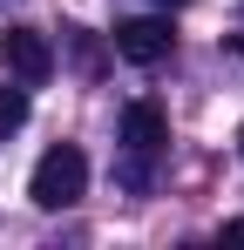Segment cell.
Here are the masks:
<instances>
[{
    "label": "cell",
    "instance_id": "cell-1",
    "mask_svg": "<svg viewBox=\"0 0 244 250\" xmlns=\"http://www.w3.org/2000/svg\"><path fill=\"white\" fill-rule=\"evenodd\" d=\"M27 196H34V209L81 203V196H88V156H81L75 142H54V149L34 163V176H27Z\"/></svg>",
    "mask_w": 244,
    "mask_h": 250
},
{
    "label": "cell",
    "instance_id": "cell-2",
    "mask_svg": "<svg viewBox=\"0 0 244 250\" xmlns=\"http://www.w3.org/2000/svg\"><path fill=\"white\" fill-rule=\"evenodd\" d=\"M163 142H170V122H163L156 102H129L122 108V183L129 189H149V163L163 156Z\"/></svg>",
    "mask_w": 244,
    "mask_h": 250
},
{
    "label": "cell",
    "instance_id": "cell-3",
    "mask_svg": "<svg viewBox=\"0 0 244 250\" xmlns=\"http://www.w3.org/2000/svg\"><path fill=\"white\" fill-rule=\"evenodd\" d=\"M0 61H7V75L21 88H41L54 75V47H48L41 27H7V34H0Z\"/></svg>",
    "mask_w": 244,
    "mask_h": 250
},
{
    "label": "cell",
    "instance_id": "cell-4",
    "mask_svg": "<svg viewBox=\"0 0 244 250\" xmlns=\"http://www.w3.org/2000/svg\"><path fill=\"white\" fill-rule=\"evenodd\" d=\"M170 47H176V34H170V21H156V14H143V21H116V54H122V61L156 68V61H170Z\"/></svg>",
    "mask_w": 244,
    "mask_h": 250
},
{
    "label": "cell",
    "instance_id": "cell-5",
    "mask_svg": "<svg viewBox=\"0 0 244 250\" xmlns=\"http://www.w3.org/2000/svg\"><path fill=\"white\" fill-rule=\"evenodd\" d=\"M27 122V88H0V142Z\"/></svg>",
    "mask_w": 244,
    "mask_h": 250
},
{
    "label": "cell",
    "instance_id": "cell-6",
    "mask_svg": "<svg viewBox=\"0 0 244 250\" xmlns=\"http://www.w3.org/2000/svg\"><path fill=\"white\" fill-rule=\"evenodd\" d=\"M224 244H244V216H231V223H224Z\"/></svg>",
    "mask_w": 244,
    "mask_h": 250
},
{
    "label": "cell",
    "instance_id": "cell-7",
    "mask_svg": "<svg viewBox=\"0 0 244 250\" xmlns=\"http://www.w3.org/2000/svg\"><path fill=\"white\" fill-rule=\"evenodd\" d=\"M156 7H190V0H156Z\"/></svg>",
    "mask_w": 244,
    "mask_h": 250
},
{
    "label": "cell",
    "instance_id": "cell-8",
    "mask_svg": "<svg viewBox=\"0 0 244 250\" xmlns=\"http://www.w3.org/2000/svg\"><path fill=\"white\" fill-rule=\"evenodd\" d=\"M238 156H244V128H238Z\"/></svg>",
    "mask_w": 244,
    "mask_h": 250
}]
</instances>
